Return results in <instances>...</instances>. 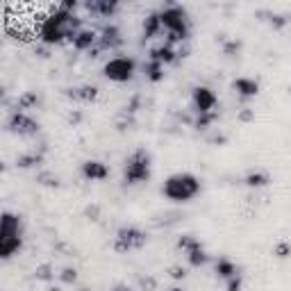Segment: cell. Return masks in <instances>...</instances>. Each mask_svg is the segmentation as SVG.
Wrapping results in <instances>:
<instances>
[{
	"instance_id": "cell-1",
	"label": "cell",
	"mask_w": 291,
	"mask_h": 291,
	"mask_svg": "<svg viewBox=\"0 0 291 291\" xmlns=\"http://www.w3.org/2000/svg\"><path fill=\"white\" fill-rule=\"evenodd\" d=\"M162 16V25L166 28V41L164 44L171 46L173 44H184L189 39V16L175 3H168V7L164 12H159Z\"/></svg>"
},
{
	"instance_id": "cell-2",
	"label": "cell",
	"mask_w": 291,
	"mask_h": 291,
	"mask_svg": "<svg viewBox=\"0 0 291 291\" xmlns=\"http://www.w3.org/2000/svg\"><path fill=\"white\" fill-rule=\"evenodd\" d=\"M21 248H23V221L16 214L5 212L0 221V257L10 259Z\"/></svg>"
},
{
	"instance_id": "cell-3",
	"label": "cell",
	"mask_w": 291,
	"mask_h": 291,
	"mask_svg": "<svg viewBox=\"0 0 291 291\" xmlns=\"http://www.w3.org/2000/svg\"><path fill=\"white\" fill-rule=\"evenodd\" d=\"M200 191V182L191 173H175L164 182V196L175 202H187Z\"/></svg>"
},
{
	"instance_id": "cell-4",
	"label": "cell",
	"mask_w": 291,
	"mask_h": 291,
	"mask_svg": "<svg viewBox=\"0 0 291 291\" xmlns=\"http://www.w3.org/2000/svg\"><path fill=\"white\" fill-rule=\"evenodd\" d=\"M150 178V153L146 148H137L125 162L123 180L125 184H139Z\"/></svg>"
},
{
	"instance_id": "cell-5",
	"label": "cell",
	"mask_w": 291,
	"mask_h": 291,
	"mask_svg": "<svg viewBox=\"0 0 291 291\" xmlns=\"http://www.w3.org/2000/svg\"><path fill=\"white\" fill-rule=\"evenodd\" d=\"M148 243V234L143 230H139V227L134 225H125L121 227L119 232H116V237H114V250L116 252H130V250H139V248H143Z\"/></svg>"
},
{
	"instance_id": "cell-6",
	"label": "cell",
	"mask_w": 291,
	"mask_h": 291,
	"mask_svg": "<svg viewBox=\"0 0 291 291\" xmlns=\"http://www.w3.org/2000/svg\"><path fill=\"white\" fill-rule=\"evenodd\" d=\"M134 69H137V62L132 57H114V60H109L105 64L103 73L112 82H128L134 75Z\"/></svg>"
},
{
	"instance_id": "cell-7",
	"label": "cell",
	"mask_w": 291,
	"mask_h": 291,
	"mask_svg": "<svg viewBox=\"0 0 291 291\" xmlns=\"http://www.w3.org/2000/svg\"><path fill=\"white\" fill-rule=\"evenodd\" d=\"M7 130L14 134H19V137H35L37 132H39L41 125L37 123L32 116H28L25 112H14L10 114V119H7Z\"/></svg>"
},
{
	"instance_id": "cell-8",
	"label": "cell",
	"mask_w": 291,
	"mask_h": 291,
	"mask_svg": "<svg viewBox=\"0 0 291 291\" xmlns=\"http://www.w3.org/2000/svg\"><path fill=\"white\" fill-rule=\"evenodd\" d=\"M193 109L198 114L214 112L216 109V96H214V91L207 89V87H196L193 89Z\"/></svg>"
},
{
	"instance_id": "cell-9",
	"label": "cell",
	"mask_w": 291,
	"mask_h": 291,
	"mask_svg": "<svg viewBox=\"0 0 291 291\" xmlns=\"http://www.w3.org/2000/svg\"><path fill=\"white\" fill-rule=\"evenodd\" d=\"M64 96L73 103H96L98 100V87L94 84H84V87H75V89H64Z\"/></svg>"
},
{
	"instance_id": "cell-10",
	"label": "cell",
	"mask_w": 291,
	"mask_h": 291,
	"mask_svg": "<svg viewBox=\"0 0 291 291\" xmlns=\"http://www.w3.org/2000/svg\"><path fill=\"white\" fill-rule=\"evenodd\" d=\"M87 12L91 16H103V19H109V16L116 14L119 10V3L116 0H89V3H84Z\"/></svg>"
},
{
	"instance_id": "cell-11",
	"label": "cell",
	"mask_w": 291,
	"mask_h": 291,
	"mask_svg": "<svg viewBox=\"0 0 291 291\" xmlns=\"http://www.w3.org/2000/svg\"><path fill=\"white\" fill-rule=\"evenodd\" d=\"M109 168L105 166L103 162H96V159H89V162L82 164V178L91 180V182H100V180H107Z\"/></svg>"
},
{
	"instance_id": "cell-12",
	"label": "cell",
	"mask_w": 291,
	"mask_h": 291,
	"mask_svg": "<svg viewBox=\"0 0 291 291\" xmlns=\"http://www.w3.org/2000/svg\"><path fill=\"white\" fill-rule=\"evenodd\" d=\"M100 46L105 50H116L123 46V37H121V30L116 25H105L103 28V37H98Z\"/></svg>"
},
{
	"instance_id": "cell-13",
	"label": "cell",
	"mask_w": 291,
	"mask_h": 291,
	"mask_svg": "<svg viewBox=\"0 0 291 291\" xmlns=\"http://www.w3.org/2000/svg\"><path fill=\"white\" fill-rule=\"evenodd\" d=\"M148 60L150 62H157V64H178V55H175V50H173L171 46L162 44V46L150 48Z\"/></svg>"
},
{
	"instance_id": "cell-14",
	"label": "cell",
	"mask_w": 291,
	"mask_h": 291,
	"mask_svg": "<svg viewBox=\"0 0 291 291\" xmlns=\"http://www.w3.org/2000/svg\"><path fill=\"white\" fill-rule=\"evenodd\" d=\"M232 89L237 91L239 98L248 100V98H255V96L259 94V84L250 78H237L234 82H232Z\"/></svg>"
},
{
	"instance_id": "cell-15",
	"label": "cell",
	"mask_w": 291,
	"mask_h": 291,
	"mask_svg": "<svg viewBox=\"0 0 291 291\" xmlns=\"http://www.w3.org/2000/svg\"><path fill=\"white\" fill-rule=\"evenodd\" d=\"M162 28H164V25H162V16H159V12L148 14V16H146V21H143V41L157 37Z\"/></svg>"
},
{
	"instance_id": "cell-16",
	"label": "cell",
	"mask_w": 291,
	"mask_h": 291,
	"mask_svg": "<svg viewBox=\"0 0 291 291\" xmlns=\"http://www.w3.org/2000/svg\"><path fill=\"white\" fill-rule=\"evenodd\" d=\"M96 44H98V37H96L94 30H80L78 37H75V41H73V48L75 50H87V53H89Z\"/></svg>"
},
{
	"instance_id": "cell-17",
	"label": "cell",
	"mask_w": 291,
	"mask_h": 291,
	"mask_svg": "<svg viewBox=\"0 0 291 291\" xmlns=\"http://www.w3.org/2000/svg\"><path fill=\"white\" fill-rule=\"evenodd\" d=\"M187 261H189V266H193V268H200V266H205V264H207L209 255L205 252L202 243H198V246H193L191 250H187Z\"/></svg>"
},
{
	"instance_id": "cell-18",
	"label": "cell",
	"mask_w": 291,
	"mask_h": 291,
	"mask_svg": "<svg viewBox=\"0 0 291 291\" xmlns=\"http://www.w3.org/2000/svg\"><path fill=\"white\" fill-rule=\"evenodd\" d=\"M39 164H44V150L23 153V155H19V159H16V166L19 168H35V166H39Z\"/></svg>"
},
{
	"instance_id": "cell-19",
	"label": "cell",
	"mask_w": 291,
	"mask_h": 291,
	"mask_svg": "<svg viewBox=\"0 0 291 291\" xmlns=\"http://www.w3.org/2000/svg\"><path fill=\"white\" fill-rule=\"evenodd\" d=\"M243 182H246V187L250 189H261V187H266L268 182H271V175H268L266 171H250L243 178Z\"/></svg>"
},
{
	"instance_id": "cell-20",
	"label": "cell",
	"mask_w": 291,
	"mask_h": 291,
	"mask_svg": "<svg viewBox=\"0 0 291 291\" xmlns=\"http://www.w3.org/2000/svg\"><path fill=\"white\" fill-rule=\"evenodd\" d=\"M39 103H41V98H39V94H37V91H25V94H21L19 100H16V112L35 109Z\"/></svg>"
},
{
	"instance_id": "cell-21",
	"label": "cell",
	"mask_w": 291,
	"mask_h": 291,
	"mask_svg": "<svg viewBox=\"0 0 291 291\" xmlns=\"http://www.w3.org/2000/svg\"><path fill=\"white\" fill-rule=\"evenodd\" d=\"M218 44H221V50L225 57H237L239 53H241V41L239 39H225V37H218Z\"/></svg>"
},
{
	"instance_id": "cell-22",
	"label": "cell",
	"mask_w": 291,
	"mask_h": 291,
	"mask_svg": "<svg viewBox=\"0 0 291 291\" xmlns=\"http://www.w3.org/2000/svg\"><path fill=\"white\" fill-rule=\"evenodd\" d=\"M143 73H146V80L150 82H162L164 80V64H157V62H146L143 64Z\"/></svg>"
},
{
	"instance_id": "cell-23",
	"label": "cell",
	"mask_w": 291,
	"mask_h": 291,
	"mask_svg": "<svg viewBox=\"0 0 291 291\" xmlns=\"http://www.w3.org/2000/svg\"><path fill=\"white\" fill-rule=\"evenodd\" d=\"M216 273H218V277H223V280H230L232 275H237L239 273V268L234 266L230 259L221 257V259H216Z\"/></svg>"
},
{
	"instance_id": "cell-24",
	"label": "cell",
	"mask_w": 291,
	"mask_h": 291,
	"mask_svg": "<svg viewBox=\"0 0 291 291\" xmlns=\"http://www.w3.org/2000/svg\"><path fill=\"white\" fill-rule=\"evenodd\" d=\"M214 121H218V109H214V112H205V114H198L196 119H193V128H196V130H207Z\"/></svg>"
},
{
	"instance_id": "cell-25",
	"label": "cell",
	"mask_w": 291,
	"mask_h": 291,
	"mask_svg": "<svg viewBox=\"0 0 291 291\" xmlns=\"http://www.w3.org/2000/svg\"><path fill=\"white\" fill-rule=\"evenodd\" d=\"M37 182L39 184H44V187H53V189H57L60 187V178L55 175V173H50V171H41V173H37Z\"/></svg>"
},
{
	"instance_id": "cell-26",
	"label": "cell",
	"mask_w": 291,
	"mask_h": 291,
	"mask_svg": "<svg viewBox=\"0 0 291 291\" xmlns=\"http://www.w3.org/2000/svg\"><path fill=\"white\" fill-rule=\"evenodd\" d=\"M35 277H37V280H41V282H50L55 277L53 264H41V266H37L35 268Z\"/></svg>"
},
{
	"instance_id": "cell-27",
	"label": "cell",
	"mask_w": 291,
	"mask_h": 291,
	"mask_svg": "<svg viewBox=\"0 0 291 291\" xmlns=\"http://www.w3.org/2000/svg\"><path fill=\"white\" fill-rule=\"evenodd\" d=\"M273 255H275L277 259H286V257H291V243L289 241H277L275 248H273Z\"/></svg>"
},
{
	"instance_id": "cell-28",
	"label": "cell",
	"mask_w": 291,
	"mask_h": 291,
	"mask_svg": "<svg viewBox=\"0 0 291 291\" xmlns=\"http://www.w3.org/2000/svg\"><path fill=\"white\" fill-rule=\"evenodd\" d=\"M198 243H200V241H198V239L193 237V234H182V237L178 239V248H180V250H184V252L191 250V248L198 246Z\"/></svg>"
},
{
	"instance_id": "cell-29",
	"label": "cell",
	"mask_w": 291,
	"mask_h": 291,
	"mask_svg": "<svg viewBox=\"0 0 291 291\" xmlns=\"http://www.w3.org/2000/svg\"><path fill=\"white\" fill-rule=\"evenodd\" d=\"M268 23H271L273 30H282V28L289 23V19H286V14H273V12H271V16H268Z\"/></svg>"
},
{
	"instance_id": "cell-30",
	"label": "cell",
	"mask_w": 291,
	"mask_h": 291,
	"mask_svg": "<svg viewBox=\"0 0 291 291\" xmlns=\"http://www.w3.org/2000/svg\"><path fill=\"white\" fill-rule=\"evenodd\" d=\"M139 286H141V291H155L157 289V280H155L153 275H139Z\"/></svg>"
},
{
	"instance_id": "cell-31",
	"label": "cell",
	"mask_w": 291,
	"mask_h": 291,
	"mask_svg": "<svg viewBox=\"0 0 291 291\" xmlns=\"http://www.w3.org/2000/svg\"><path fill=\"white\" fill-rule=\"evenodd\" d=\"M139 107H141V96H139V94H134L132 98H130V103L123 107V114H128V116H134Z\"/></svg>"
},
{
	"instance_id": "cell-32",
	"label": "cell",
	"mask_w": 291,
	"mask_h": 291,
	"mask_svg": "<svg viewBox=\"0 0 291 291\" xmlns=\"http://www.w3.org/2000/svg\"><path fill=\"white\" fill-rule=\"evenodd\" d=\"M116 128L119 132H125V130H132L134 128V116H128V114H121L119 121H116Z\"/></svg>"
},
{
	"instance_id": "cell-33",
	"label": "cell",
	"mask_w": 291,
	"mask_h": 291,
	"mask_svg": "<svg viewBox=\"0 0 291 291\" xmlns=\"http://www.w3.org/2000/svg\"><path fill=\"white\" fill-rule=\"evenodd\" d=\"M60 280L64 282V284H73V282H78V271H75V268H71V266L62 268Z\"/></svg>"
},
{
	"instance_id": "cell-34",
	"label": "cell",
	"mask_w": 291,
	"mask_h": 291,
	"mask_svg": "<svg viewBox=\"0 0 291 291\" xmlns=\"http://www.w3.org/2000/svg\"><path fill=\"white\" fill-rule=\"evenodd\" d=\"M168 275H171L173 280H184V277H187V268L180 266V264H175V266L168 268Z\"/></svg>"
},
{
	"instance_id": "cell-35",
	"label": "cell",
	"mask_w": 291,
	"mask_h": 291,
	"mask_svg": "<svg viewBox=\"0 0 291 291\" xmlns=\"http://www.w3.org/2000/svg\"><path fill=\"white\" fill-rule=\"evenodd\" d=\"M241 284H243V277L241 273H237V275H232L227 280V291H241Z\"/></svg>"
},
{
	"instance_id": "cell-36",
	"label": "cell",
	"mask_w": 291,
	"mask_h": 291,
	"mask_svg": "<svg viewBox=\"0 0 291 291\" xmlns=\"http://www.w3.org/2000/svg\"><path fill=\"white\" fill-rule=\"evenodd\" d=\"M84 216L91 218V221H98L100 218V205H87V209H84Z\"/></svg>"
},
{
	"instance_id": "cell-37",
	"label": "cell",
	"mask_w": 291,
	"mask_h": 291,
	"mask_svg": "<svg viewBox=\"0 0 291 291\" xmlns=\"http://www.w3.org/2000/svg\"><path fill=\"white\" fill-rule=\"evenodd\" d=\"M237 119L241 121V123H250V121H255V112H252V109H248V107H243L241 112L237 114Z\"/></svg>"
},
{
	"instance_id": "cell-38",
	"label": "cell",
	"mask_w": 291,
	"mask_h": 291,
	"mask_svg": "<svg viewBox=\"0 0 291 291\" xmlns=\"http://www.w3.org/2000/svg\"><path fill=\"white\" fill-rule=\"evenodd\" d=\"M82 119H84V116H82V112H80V109H73V112L69 114V123L73 125V128H75V125L82 123Z\"/></svg>"
},
{
	"instance_id": "cell-39",
	"label": "cell",
	"mask_w": 291,
	"mask_h": 291,
	"mask_svg": "<svg viewBox=\"0 0 291 291\" xmlns=\"http://www.w3.org/2000/svg\"><path fill=\"white\" fill-rule=\"evenodd\" d=\"M57 7H60L62 12H66V14H73L75 7H78V3H75V0H66V3H60Z\"/></svg>"
},
{
	"instance_id": "cell-40",
	"label": "cell",
	"mask_w": 291,
	"mask_h": 291,
	"mask_svg": "<svg viewBox=\"0 0 291 291\" xmlns=\"http://www.w3.org/2000/svg\"><path fill=\"white\" fill-rule=\"evenodd\" d=\"M207 143H216V146H225V143H227V137H225V134H212V137H207Z\"/></svg>"
},
{
	"instance_id": "cell-41",
	"label": "cell",
	"mask_w": 291,
	"mask_h": 291,
	"mask_svg": "<svg viewBox=\"0 0 291 291\" xmlns=\"http://www.w3.org/2000/svg\"><path fill=\"white\" fill-rule=\"evenodd\" d=\"M175 55H178V62L184 60V57H189V44L184 41V44H180V48L175 50Z\"/></svg>"
},
{
	"instance_id": "cell-42",
	"label": "cell",
	"mask_w": 291,
	"mask_h": 291,
	"mask_svg": "<svg viewBox=\"0 0 291 291\" xmlns=\"http://www.w3.org/2000/svg\"><path fill=\"white\" fill-rule=\"evenodd\" d=\"M103 53H105V48H103V46H100V41H98V44H96L94 48L89 50V57H94V60H96V57H100V55H103Z\"/></svg>"
},
{
	"instance_id": "cell-43",
	"label": "cell",
	"mask_w": 291,
	"mask_h": 291,
	"mask_svg": "<svg viewBox=\"0 0 291 291\" xmlns=\"http://www.w3.org/2000/svg\"><path fill=\"white\" fill-rule=\"evenodd\" d=\"M37 50V55H39V57H50V46H39V48H35Z\"/></svg>"
},
{
	"instance_id": "cell-44",
	"label": "cell",
	"mask_w": 291,
	"mask_h": 291,
	"mask_svg": "<svg viewBox=\"0 0 291 291\" xmlns=\"http://www.w3.org/2000/svg\"><path fill=\"white\" fill-rule=\"evenodd\" d=\"M57 250H62V252H69V255H73L75 252V248H69L66 243H57Z\"/></svg>"
},
{
	"instance_id": "cell-45",
	"label": "cell",
	"mask_w": 291,
	"mask_h": 291,
	"mask_svg": "<svg viewBox=\"0 0 291 291\" xmlns=\"http://www.w3.org/2000/svg\"><path fill=\"white\" fill-rule=\"evenodd\" d=\"M114 291H130V289L125 284H116V289H114Z\"/></svg>"
},
{
	"instance_id": "cell-46",
	"label": "cell",
	"mask_w": 291,
	"mask_h": 291,
	"mask_svg": "<svg viewBox=\"0 0 291 291\" xmlns=\"http://www.w3.org/2000/svg\"><path fill=\"white\" fill-rule=\"evenodd\" d=\"M48 291H62V289H60V286H50Z\"/></svg>"
},
{
	"instance_id": "cell-47",
	"label": "cell",
	"mask_w": 291,
	"mask_h": 291,
	"mask_svg": "<svg viewBox=\"0 0 291 291\" xmlns=\"http://www.w3.org/2000/svg\"><path fill=\"white\" fill-rule=\"evenodd\" d=\"M168 291H184V289H180V286H173V289H168Z\"/></svg>"
},
{
	"instance_id": "cell-48",
	"label": "cell",
	"mask_w": 291,
	"mask_h": 291,
	"mask_svg": "<svg viewBox=\"0 0 291 291\" xmlns=\"http://www.w3.org/2000/svg\"><path fill=\"white\" fill-rule=\"evenodd\" d=\"M80 291H89V289H84V286H82V289H80Z\"/></svg>"
},
{
	"instance_id": "cell-49",
	"label": "cell",
	"mask_w": 291,
	"mask_h": 291,
	"mask_svg": "<svg viewBox=\"0 0 291 291\" xmlns=\"http://www.w3.org/2000/svg\"><path fill=\"white\" fill-rule=\"evenodd\" d=\"M289 91H291V84H289Z\"/></svg>"
}]
</instances>
